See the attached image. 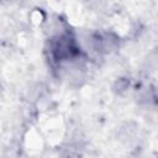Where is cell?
Here are the masks:
<instances>
[{"label": "cell", "instance_id": "6da1fadb", "mask_svg": "<svg viewBox=\"0 0 158 158\" xmlns=\"http://www.w3.org/2000/svg\"><path fill=\"white\" fill-rule=\"evenodd\" d=\"M49 59L54 63H60L69 59H75L80 56V47L77 43L72 32L67 31L49 40Z\"/></svg>", "mask_w": 158, "mask_h": 158}]
</instances>
